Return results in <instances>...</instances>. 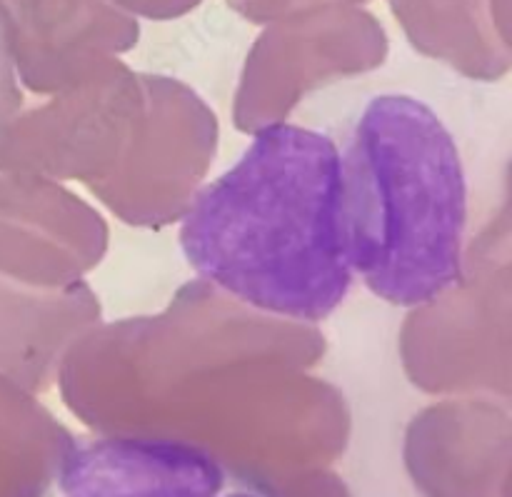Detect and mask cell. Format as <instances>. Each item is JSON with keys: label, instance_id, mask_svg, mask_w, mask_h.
Listing matches in <instances>:
<instances>
[{"label": "cell", "instance_id": "obj_2", "mask_svg": "<svg viewBox=\"0 0 512 497\" xmlns=\"http://www.w3.org/2000/svg\"><path fill=\"white\" fill-rule=\"evenodd\" d=\"M340 155L355 280L403 310L458 290L465 280L468 178L440 115L413 95H378L360 110Z\"/></svg>", "mask_w": 512, "mask_h": 497}, {"label": "cell", "instance_id": "obj_4", "mask_svg": "<svg viewBox=\"0 0 512 497\" xmlns=\"http://www.w3.org/2000/svg\"><path fill=\"white\" fill-rule=\"evenodd\" d=\"M33 497H278L193 440L155 433L68 438Z\"/></svg>", "mask_w": 512, "mask_h": 497}, {"label": "cell", "instance_id": "obj_1", "mask_svg": "<svg viewBox=\"0 0 512 497\" xmlns=\"http://www.w3.org/2000/svg\"><path fill=\"white\" fill-rule=\"evenodd\" d=\"M195 193L178 243L195 278L273 318L318 325L355 283L343 213V155L323 130L278 120Z\"/></svg>", "mask_w": 512, "mask_h": 497}, {"label": "cell", "instance_id": "obj_3", "mask_svg": "<svg viewBox=\"0 0 512 497\" xmlns=\"http://www.w3.org/2000/svg\"><path fill=\"white\" fill-rule=\"evenodd\" d=\"M143 90L133 145L115 173L88 190L123 223L163 228L183 218L205 185L218 148V120L188 85L143 75Z\"/></svg>", "mask_w": 512, "mask_h": 497}]
</instances>
